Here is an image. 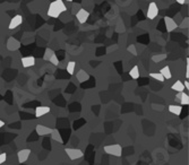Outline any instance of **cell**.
<instances>
[{"label": "cell", "mask_w": 189, "mask_h": 165, "mask_svg": "<svg viewBox=\"0 0 189 165\" xmlns=\"http://www.w3.org/2000/svg\"><path fill=\"white\" fill-rule=\"evenodd\" d=\"M128 51H129V52H133L134 54H136V51H135V47H134V45H130V48H128Z\"/></svg>", "instance_id": "cell-26"}, {"label": "cell", "mask_w": 189, "mask_h": 165, "mask_svg": "<svg viewBox=\"0 0 189 165\" xmlns=\"http://www.w3.org/2000/svg\"><path fill=\"white\" fill-rule=\"evenodd\" d=\"M66 1H73V0H66Z\"/></svg>", "instance_id": "cell-30"}, {"label": "cell", "mask_w": 189, "mask_h": 165, "mask_svg": "<svg viewBox=\"0 0 189 165\" xmlns=\"http://www.w3.org/2000/svg\"><path fill=\"white\" fill-rule=\"evenodd\" d=\"M6 45L9 51H17L21 48V42L18 41V40H16L15 38H9Z\"/></svg>", "instance_id": "cell-6"}, {"label": "cell", "mask_w": 189, "mask_h": 165, "mask_svg": "<svg viewBox=\"0 0 189 165\" xmlns=\"http://www.w3.org/2000/svg\"><path fill=\"white\" fill-rule=\"evenodd\" d=\"M6 161H7V154L6 153H1V154H0V165L3 164Z\"/></svg>", "instance_id": "cell-24"}, {"label": "cell", "mask_w": 189, "mask_h": 165, "mask_svg": "<svg viewBox=\"0 0 189 165\" xmlns=\"http://www.w3.org/2000/svg\"><path fill=\"white\" fill-rule=\"evenodd\" d=\"M179 101H180V104L181 105H188L189 104V96L188 94H186V93H181V96L180 98H179Z\"/></svg>", "instance_id": "cell-18"}, {"label": "cell", "mask_w": 189, "mask_h": 165, "mask_svg": "<svg viewBox=\"0 0 189 165\" xmlns=\"http://www.w3.org/2000/svg\"><path fill=\"white\" fill-rule=\"evenodd\" d=\"M89 17V12L85 9H79L78 12H76V19L78 21L79 24H85L87 22Z\"/></svg>", "instance_id": "cell-5"}, {"label": "cell", "mask_w": 189, "mask_h": 165, "mask_svg": "<svg viewBox=\"0 0 189 165\" xmlns=\"http://www.w3.org/2000/svg\"><path fill=\"white\" fill-rule=\"evenodd\" d=\"M31 155V150L30 149H22L19 150L17 153V159H18V162L21 163H25L28 159V157H30Z\"/></svg>", "instance_id": "cell-9"}, {"label": "cell", "mask_w": 189, "mask_h": 165, "mask_svg": "<svg viewBox=\"0 0 189 165\" xmlns=\"http://www.w3.org/2000/svg\"><path fill=\"white\" fill-rule=\"evenodd\" d=\"M49 62H51L53 66H58L59 65V60H58V58H57L56 53H53L52 56L50 57V59H49Z\"/></svg>", "instance_id": "cell-22"}, {"label": "cell", "mask_w": 189, "mask_h": 165, "mask_svg": "<svg viewBox=\"0 0 189 165\" xmlns=\"http://www.w3.org/2000/svg\"><path fill=\"white\" fill-rule=\"evenodd\" d=\"M183 86H185V87H186L187 89L189 88V82H188V80H186V82H185V84H183Z\"/></svg>", "instance_id": "cell-28"}, {"label": "cell", "mask_w": 189, "mask_h": 165, "mask_svg": "<svg viewBox=\"0 0 189 165\" xmlns=\"http://www.w3.org/2000/svg\"><path fill=\"white\" fill-rule=\"evenodd\" d=\"M104 152L109 155H112L115 157H120L122 155V147L118 144H113V145H108V146H104Z\"/></svg>", "instance_id": "cell-2"}, {"label": "cell", "mask_w": 189, "mask_h": 165, "mask_svg": "<svg viewBox=\"0 0 189 165\" xmlns=\"http://www.w3.org/2000/svg\"><path fill=\"white\" fill-rule=\"evenodd\" d=\"M169 111L174 115H180L182 112V105H170L169 106Z\"/></svg>", "instance_id": "cell-15"}, {"label": "cell", "mask_w": 189, "mask_h": 165, "mask_svg": "<svg viewBox=\"0 0 189 165\" xmlns=\"http://www.w3.org/2000/svg\"><path fill=\"white\" fill-rule=\"evenodd\" d=\"M164 24H166V27L168 32H172V31H174L176 28H178V24L176 23V21H174L173 18L169 17V16L164 17Z\"/></svg>", "instance_id": "cell-8"}, {"label": "cell", "mask_w": 189, "mask_h": 165, "mask_svg": "<svg viewBox=\"0 0 189 165\" xmlns=\"http://www.w3.org/2000/svg\"><path fill=\"white\" fill-rule=\"evenodd\" d=\"M53 53H54V52H53L51 49H47V50H45V52H44V56H43V59H44L45 61H49L50 57L52 56Z\"/></svg>", "instance_id": "cell-23"}, {"label": "cell", "mask_w": 189, "mask_h": 165, "mask_svg": "<svg viewBox=\"0 0 189 165\" xmlns=\"http://www.w3.org/2000/svg\"><path fill=\"white\" fill-rule=\"evenodd\" d=\"M50 135L52 136V139H53V140H57V142H61V137H60L59 132H58L57 130H52Z\"/></svg>", "instance_id": "cell-21"}, {"label": "cell", "mask_w": 189, "mask_h": 165, "mask_svg": "<svg viewBox=\"0 0 189 165\" xmlns=\"http://www.w3.org/2000/svg\"><path fill=\"white\" fill-rule=\"evenodd\" d=\"M76 78L79 82H85L86 80L89 78V74H87L85 70H79L76 74Z\"/></svg>", "instance_id": "cell-14"}, {"label": "cell", "mask_w": 189, "mask_h": 165, "mask_svg": "<svg viewBox=\"0 0 189 165\" xmlns=\"http://www.w3.org/2000/svg\"><path fill=\"white\" fill-rule=\"evenodd\" d=\"M35 130H36V133H38V136L50 135L51 131H52V129L45 127V126H43V124H38V126H36V128H35Z\"/></svg>", "instance_id": "cell-11"}, {"label": "cell", "mask_w": 189, "mask_h": 165, "mask_svg": "<svg viewBox=\"0 0 189 165\" xmlns=\"http://www.w3.org/2000/svg\"><path fill=\"white\" fill-rule=\"evenodd\" d=\"M171 88L176 92H183L185 86H183V82H181V80H177V82H174L173 85L171 86Z\"/></svg>", "instance_id": "cell-16"}, {"label": "cell", "mask_w": 189, "mask_h": 165, "mask_svg": "<svg viewBox=\"0 0 189 165\" xmlns=\"http://www.w3.org/2000/svg\"><path fill=\"white\" fill-rule=\"evenodd\" d=\"M186 78H189V59L187 58V66H186Z\"/></svg>", "instance_id": "cell-25"}, {"label": "cell", "mask_w": 189, "mask_h": 165, "mask_svg": "<svg viewBox=\"0 0 189 165\" xmlns=\"http://www.w3.org/2000/svg\"><path fill=\"white\" fill-rule=\"evenodd\" d=\"M3 124H5V122H3V120H0V128H3Z\"/></svg>", "instance_id": "cell-29"}, {"label": "cell", "mask_w": 189, "mask_h": 165, "mask_svg": "<svg viewBox=\"0 0 189 165\" xmlns=\"http://www.w3.org/2000/svg\"><path fill=\"white\" fill-rule=\"evenodd\" d=\"M150 76L152 77V78H154V79H156V80H159V82H164V78H163V76L160 72H151L150 74Z\"/></svg>", "instance_id": "cell-20"}, {"label": "cell", "mask_w": 189, "mask_h": 165, "mask_svg": "<svg viewBox=\"0 0 189 165\" xmlns=\"http://www.w3.org/2000/svg\"><path fill=\"white\" fill-rule=\"evenodd\" d=\"M75 67H76V62H75V61H69L68 65H67V72H68L69 75H74Z\"/></svg>", "instance_id": "cell-19"}, {"label": "cell", "mask_w": 189, "mask_h": 165, "mask_svg": "<svg viewBox=\"0 0 189 165\" xmlns=\"http://www.w3.org/2000/svg\"><path fill=\"white\" fill-rule=\"evenodd\" d=\"M148 19H154L159 15V7L155 2H151L148 5V9H147V12H146Z\"/></svg>", "instance_id": "cell-4"}, {"label": "cell", "mask_w": 189, "mask_h": 165, "mask_svg": "<svg viewBox=\"0 0 189 165\" xmlns=\"http://www.w3.org/2000/svg\"><path fill=\"white\" fill-rule=\"evenodd\" d=\"M160 74L162 75L164 80L166 79H171L172 78V74H171V70H170V67L169 66H166V67H163L161 70L159 71Z\"/></svg>", "instance_id": "cell-13"}, {"label": "cell", "mask_w": 189, "mask_h": 165, "mask_svg": "<svg viewBox=\"0 0 189 165\" xmlns=\"http://www.w3.org/2000/svg\"><path fill=\"white\" fill-rule=\"evenodd\" d=\"M66 12V6L62 0H54L50 3L48 9V16L52 18H58L62 12Z\"/></svg>", "instance_id": "cell-1"}, {"label": "cell", "mask_w": 189, "mask_h": 165, "mask_svg": "<svg viewBox=\"0 0 189 165\" xmlns=\"http://www.w3.org/2000/svg\"><path fill=\"white\" fill-rule=\"evenodd\" d=\"M50 112V108L49 106H38L35 109V117L36 118H41L43 115L48 114Z\"/></svg>", "instance_id": "cell-12"}, {"label": "cell", "mask_w": 189, "mask_h": 165, "mask_svg": "<svg viewBox=\"0 0 189 165\" xmlns=\"http://www.w3.org/2000/svg\"><path fill=\"white\" fill-rule=\"evenodd\" d=\"M22 24H23V17H22V15H16L12 18V21H10V23L8 25V28L9 30H15V28H17Z\"/></svg>", "instance_id": "cell-7"}, {"label": "cell", "mask_w": 189, "mask_h": 165, "mask_svg": "<svg viewBox=\"0 0 189 165\" xmlns=\"http://www.w3.org/2000/svg\"><path fill=\"white\" fill-rule=\"evenodd\" d=\"M67 156L71 159V161H76V159H79L84 156L83 150L78 149V148H66L65 149Z\"/></svg>", "instance_id": "cell-3"}, {"label": "cell", "mask_w": 189, "mask_h": 165, "mask_svg": "<svg viewBox=\"0 0 189 165\" xmlns=\"http://www.w3.org/2000/svg\"><path fill=\"white\" fill-rule=\"evenodd\" d=\"M129 75L133 79H138L139 78V69H138V66H134L129 71Z\"/></svg>", "instance_id": "cell-17"}, {"label": "cell", "mask_w": 189, "mask_h": 165, "mask_svg": "<svg viewBox=\"0 0 189 165\" xmlns=\"http://www.w3.org/2000/svg\"><path fill=\"white\" fill-rule=\"evenodd\" d=\"M179 5H185V2H186V0H176Z\"/></svg>", "instance_id": "cell-27"}, {"label": "cell", "mask_w": 189, "mask_h": 165, "mask_svg": "<svg viewBox=\"0 0 189 165\" xmlns=\"http://www.w3.org/2000/svg\"><path fill=\"white\" fill-rule=\"evenodd\" d=\"M22 61V66L24 68H31L35 65V58L33 56H28V57H23L21 59Z\"/></svg>", "instance_id": "cell-10"}]
</instances>
